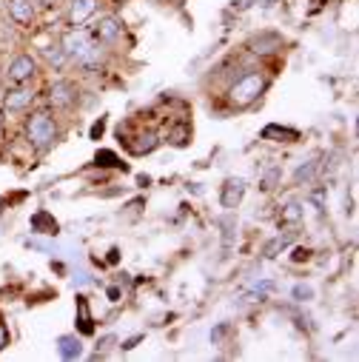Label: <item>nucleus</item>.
Wrapping results in <instances>:
<instances>
[{
	"label": "nucleus",
	"instance_id": "nucleus-1",
	"mask_svg": "<svg viewBox=\"0 0 359 362\" xmlns=\"http://www.w3.org/2000/svg\"><path fill=\"white\" fill-rule=\"evenodd\" d=\"M63 52L69 60L86 66V69H98L100 63V52H98V43L88 37L86 32H69L63 37Z\"/></svg>",
	"mask_w": 359,
	"mask_h": 362
},
{
	"label": "nucleus",
	"instance_id": "nucleus-2",
	"mask_svg": "<svg viewBox=\"0 0 359 362\" xmlns=\"http://www.w3.org/2000/svg\"><path fill=\"white\" fill-rule=\"evenodd\" d=\"M26 134H29V143L37 148V151H46L54 146L57 140V123L49 112H35L26 123Z\"/></svg>",
	"mask_w": 359,
	"mask_h": 362
},
{
	"label": "nucleus",
	"instance_id": "nucleus-3",
	"mask_svg": "<svg viewBox=\"0 0 359 362\" xmlns=\"http://www.w3.org/2000/svg\"><path fill=\"white\" fill-rule=\"evenodd\" d=\"M262 92H265V77H262L259 71H248L245 77H240V80L228 88V100H231L234 106H248V103H254Z\"/></svg>",
	"mask_w": 359,
	"mask_h": 362
},
{
	"label": "nucleus",
	"instance_id": "nucleus-4",
	"mask_svg": "<svg viewBox=\"0 0 359 362\" xmlns=\"http://www.w3.org/2000/svg\"><path fill=\"white\" fill-rule=\"evenodd\" d=\"M74 98H77V88H74V83H69V80H57V83L49 86V103H52L54 109L71 106Z\"/></svg>",
	"mask_w": 359,
	"mask_h": 362
},
{
	"label": "nucleus",
	"instance_id": "nucleus-5",
	"mask_svg": "<svg viewBox=\"0 0 359 362\" xmlns=\"http://www.w3.org/2000/svg\"><path fill=\"white\" fill-rule=\"evenodd\" d=\"M280 46H283V37L277 32H259V35L248 37V52H254V54H274V52H280Z\"/></svg>",
	"mask_w": 359,
	"mask_h": 362
},
{
	"label": "nucleus",
	"instance_id": "nucleus-6",
	"mask_svg": "<svg viewBox=\"0 0 359 362\" xmlns=\"http://www.w3.org/2000/svg\"><path fill=\"white\" fill-rule=\"evenodd\" d=\"M35 69H37L35 57H29V54H18V57L9 63L6 77H9L12 83H26L29 77H35Z\"/></svg>",
	"mask_w": 359,
	"mask_h": 362
},
{
	"label": "nucleus",
	"instance_id": "nucleus-7",
	"mask_svg": "<svg viewBox=\"0 0 359 362\" xmlns=\"http://www.w3.org/2000/svg\"><path fill=\"white\" fill-rule=\"evenodd\" d=\"M242 194H245V183H242L240 177H228L225 183H223V192H220L223 209H237L240 200H242Z\"/></svg>",
	"mask_w": 359,
	"mask_h": 362
},
{
	"label": "nucleus",
	"instance_id": "nucleus-8",
	"mask_svg": "<svg viewBox=\"0 0 359 362\" xmlns=\"http://www.w3.org/2000/svg\"><path fill=\"white\" fill-rule=\"evenodd\" d=\"M32 100H35L32 88L29 86H18V88H12V92H6L4 106H6V112H23V109L32 106Z\"/></svg>",
	"mask_w": 359,
	"mask_h": 362
},
{
	"label": "nucleus",
	"instance_id": "nucleus-9",
	"mask_svg": "<svg viewBox=\"0 0 359 362\" xmlns=\"http://www.w3.org/2000/svg\"><path fill=\"white\" fill-rule=\"evenodd\" d=\"M98 0H71L69 4V23L71 26H83L88 18L95 15Z\"/></svg>",
	"mask_w": 359,
	"mask_h": 362
},
{
	"label": "nucleus",
	"instance_id": "nucleus-10",
	"mask_svg": "<svg viewBox=\"0 0 359 362\" xmlns=\"http://www.w3.org/2000/svg\"><path fill=\"white\" fill-rule=\"evenodd\" d=\"M9 15H12L15 23L29 26L35 21V4H32V0H12V4H9Z\"/></svg>",
	"mask_w": 359,
	"mask_h": 362
},
{
	"label": "nucleus",
	"instance_id": "nucleus-11",
	"mask_svg": "<svg viewBox=\"0 0 359 362\" xmlns=\"http://www.w3.org/2000/svg\"><path fill=\"white\" fill-rule=\"evenodd\" d=\"M120 23L114 21V18H103V21H98V26H95V37L100 40V43H114L117 37H120Z\"/></svg>",
	"mask_w": 359,
	"mask_h": 362
},
{
	"label": "nucleus",
	"instance_id": "nucleus-12",
	"mask_svg": "<svg viewBox=\"0 0 359 362\" xmlns=\"http://www.w3.org/2000/svg\"><path fill=\"white\" fill-rule=\"evenodd\" d=\"M57 351H60V356H63V359H77V356L83 354V342H80L77 337L66 334V337H60V339H57Z\"/></svg>",
	"mask_w": 359,
	"mask_h": 362
},
{
	"label": "nucleus",
	"instance_id": "nucleus-13",
	"mask_svg": "<svg viewBox=\"0 0 359 362\" xmlns=\"http://www.w3.org/2000/svg\"><path fill=\"white\" fill-rule=\"evenodd\" d=\"M171 146H189L192 143V129H189V123H177L171 132H168V137H165Z\"/></svg>",
	"mask_w": 359,
	"mask_h": 362
},
{
	"label": "nucleus",
	"instance_id": "nucleus-14",
	"mask_svg": "<svg viewBox=\"0 0 359 362\" xmlns=\"http://www.w3.org/2000/svg\"><path fill=\"white\" fill-rule=\"evenodd\" d=\"M262 137H265V140H271V137H277L280 143H291V140H297L300 134H297L294 129H280V126H265V129H262Z\"/></svg>",
	"mask_w": 359,
	"mask_h": 362
},
{
	"label": "nucleus",
	"instance_id": "nucleus-15",
	"mask_svg": "<svg viewBox=\"0 0 359 362\" xmlns=\"http://www.w3.org/2000/svg\"><path fill=\"white\" fill-rule=\"evenodd\" d=\"M137 140H140V143H134V146H131V148H134V154H148V151H154V148H157V143H160L154 132H143V134H137Z\"/></svg>",
	"mask_w": 359,
	"mask_h": 362
},
{
	"label": "nucleus",
	"instance_id": "nucleus-16",
	"mask_svg": "<svg viewBox=\"0 0 359 362\" xmlns=\"http://www.w3.org/2000/svg\"><path fill=\"white\" fill-rule=\"evenodd\" d=\"M43 54H46V60H49V66H54L57 71L66 66V52H63V46H49V49H43Z\"/></svg>",
	"mask_w": 359,
	"mask_h": 362
},
{
	"label": "nucleus",
	"instance_id": "nucleus-17",
	"mask_svg": "<svg viewBox=\"0 0 359 362\" xmlns=\"http://www.w3.org/2000/svg\"><path fill=\"white\" fill-rule=\"evenodd\" d=\"M43 226H46V234H54V231H57V223H54L46 211H37V214H35V220H32V228H35V231H40Z\"/></svg>",
	"mask_w": 359,
	"mask_h": 362
},
{
	"label": "nucleus",
	"instance_id": "nucleus-18",
	"mask_svg": "<svg viewBox=\"0 0 359 362\" xmlns=\"http://www.w3.org/2000/svg\"><path fill=\"white\" fill-rule=\"evenodd\" d=\"M77 311H80V331L83 334H92V314H88V303L80 300L77 303Z\"/></svg>",
	"mask_w": 359,
	"mask_h": 362
},
{
	"label": "nucleus",
	"instance_id": "nucleus-19",
	"mask_svg": "<svg viewBox=\"0 0 359 362\" xmlns=\"http://www.w3.org/2000/svg\"><path fill=\"white\" fill-rule=\"evenodd\" d=\"M317 168H319V163H317V160H311L308 165H300V168H297L294 180H297V183H308V180L314 177V171H317Z\"/></svg>",
	"mask_w": 359,
	"mask_h": 362
},
{
	"label": "nucleus",
	"instance_id": "nucleus-20",
	"mask_svg": "<svg viewBox=\"0 0 359 362\" xmlns=\"http://www.w3.org/2000/svg\"><path fill=\"white\" fill-rule=\"evenodd\" d=\"M280 220H283V223H297V220H302V206H300V203H288L286 211L280 214Z\"/></svg>",
	"mask_w": 359,
	"mask_h": 362
},
{
	"label": "nucleus",
	"instance_id": "nucleus-21",
	"mask_svg": "<svg viewBox=\"0 0 359 362\" xmlns=\"http://www.w3.org/2000/svg\"><path fill=\"white\" fill-rule=\"evenodd\" d=\"M280 177H283V171H280L277 165H274V168H268V174L262 177V189H265V192H271V189H274V183H277Z\"/></svg>",
	"mask_w": 359,
	"mask_h": 362
},
{
	"label": "nucleus",
	"instance_id": "nucleus-22",
	"mask_svg": "<svg viewBox=\"0 0 359 362\" xmlns=\"http://www.w3.org/2000/svg\"><path fill=\"white\" fill-rule=\"evenodd\" d=\"M311 297H314V288H311V286H294V300L308 303Z\"/></svg>",
	"mask_w": 359,
	"mask_h": 362
},
{
	"label": "nucleus",
	"instance_id": "nucleus-23",
	"mask_svg": "<svg viewBox=\"0 0 359 362\" xmlns=\"http://www.w3.org/2000/svg\"><path fill=\"white\" fill-rule=\"evenodd\" d=\"M95 163H100V165H120V160H117L112 151H98Z\"/></svg>",
	"mask_w": 359,
	"mask_h": 362
},
{
	"label": "nucleus",
	"instance_id": "nucleus-24",
	"mask_svg": "<svg viewBox=\"0 0 359 362\" xmlns=\"http://www.w3.org/2000/svg\"><path fill=\"white\" fill-rule=\"evenodd\" d=\"M6 342H9V334H6V328H4V325H0V351L6 348Z\"/></svg>",
	"mask_w": 359,
	"mask_h": 362
},
{
	"label": "nucleus",
	"instance_id": "nucleus-25",
	"mask_svg": "<svg viewBox=\"0 0 359 362\" xmlns=\"http://www.w3.org/2000/svg\"><path fill=\"white\" fill-rule=\"evenodd\" d=\"M37 4H43V6H52V4H57V0H37Z\"/></svg>",
	"mask_w": 359,
	"mask_h": 362
},
{
	"label": "nucleus",
	"instance_id": "nucleus-26",
	"mask_svg": "<svg viewBox=\"0 0 359 362\" xmlns=\"http://www.w3.org/2000/svg\"><path fill=\"white\" fill-rule=\"evenodd\" d=\"M0 120H4V117H0Z\"/></svg>",
	"mask_w": 359,
	"mask_h": 362
}]
</instances>
